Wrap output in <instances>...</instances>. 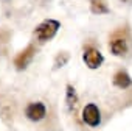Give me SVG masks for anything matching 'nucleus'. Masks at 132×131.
Returning a JSON list of instances; mask_svg holds the SVG:
<instances>
[{
	"label": "nucleus",
	"instance_id": "nucleus-1",
	"mask_svg": "<svg viewBox=\"0 0 132 131\" xmlns=\"http://www.w3.org/2000/svg\"><path fill=\"white\" fill-rule=\"evenodd\" d=\"M130 47H132V38H130V31L127 27H118L110 33L109 52L113 56H118V58L127 56L130 52Z\"/></svg>",
	"mask_w": 132,
	"mask_h": 131
},
{
	"label": "nucleus",
	"instance_id": "nucleus-5",
	"mask_svg": "<svg viewBox=\"0 0 132 131\" xmlns=\"http://www.w3.org/2000/svg\"><path fill=\"white\" fill-rule=\"evenodd\" d=\"M81 120L90 128H98L101 125V109L95 103H87L81 111Z\"/></svg>",
	"mask_w": 132,
	"mask_h": 131
},
{
	"label": "nucleus",
	"instance_id": "nucleus-2",
	"mask_svg": "<svg viewBox=\"0 0 132 131\" xmlns=\"http://www.w3.org/2000/svg\"><path fill=\"white\" fill-rule=\"evenodd\" d=\"M61 28V22L56 19H45L33 30V39L37 44H45L51 41Z\"/></svg>",
	"mask_w": 132,
	"mask_h": 131
},
{
	"label": "nucleus",
	"instance_id": "nucleus-6",
	"mask_svg": "<svg viewBox=\"0 0 132 131\" xmlns=\"http://www.w3.org/2000/svg\"><path fill=\"white\" fill-rule=\"evenodd\" d=\"M36 53H37V48L33 44H30L28 47H25L23 50H20L16 55V58H14V67L17 70H25L28 66L31 64V61L34 59Z\"/></svg>",
	"mask_w": 132,
	"mask_h": 131
},
{
	"label": "nucleus",
	"instance_id": "nucleus-10",
	"mask_svg": "<svg viewBox=\"0 0 132 131\" xmlns=\"http://www.w3.org/2000/svg\"><path fill=\"white\" fill-rule=\"evenodd\" d=\"M69 58L70 56H69L67 52H59L56 59H54V69H59V67H62V66H65L67 61H69Z\"/></svg>",
	"mask_w": 132,
	"mask_h": 131
},
{
	"label": "nucleus",
	"instance_id": "nucleus-3",
	"mask_svg": "<svg viewBox=\"0 0 132 131\" xmlns=\"http://www.w3.org/2000/svg\"><path fill=\"white\" fill-rule=\"evenodd\" d=\"M47 112H48V108H47V105H45L44 101H40V100H34V101L27 103L25 111H23L25 117H27L30 122H33V123L42 122V120L47 117Z\"/></svg>",
	"mask_w": 132,
	"mask_h": 131
},
{
	"label": "nucleus",
	"instance_id": "nucleus-7",
	"mask_svg": "<svg viewBox=\"0 0 132 131\" xmlns=\"http://www.w3.org/2000/svg\"><path fill=\"white\" fill-rule=\"evenodd\" d=\"M112 83H113L115 88L124 91V89H127V88L132 86V78H130V75H129L124 69H120V70H117V72L113 74V77H112Z\"/></svg>",
	"mask_w": 132,
	"mask_h": 131
},
{
	"label": "nucleus",
	"instance_id": "nucleus-9",
	"mask_svg": "<svg viewBox=\"0 0 132 131\" xmlns=\"http://www.w3.org/2000/svg\"><path fill=\"white\" fill-rule=\"evenodd\" d=\"M65 103H67L69 111H75V108L78 106V94L72 84L65 86Z\"/></svg>",
	"mask_w": 132,
	"mask_h": 131
},
{
	"label": "nucleus",
	"instance_id": "nucleus-8",
	"mask_svg": "<svg viewBox=\"0 0 132 131\" xmlns=\"http://www.w3.org/2000/svg\"><path fill=\"white\" fill-rule=\"evenodd\" d=\"M89 5H90V11L96 16H104L110 13V8L106 0H89Z\"/></svg>",
	"mask_w": 132,
	"mask_h": 131
},
{
	"label": "nucleus",
	"instance_id": "nucleus-4",
	"mask_svg": "<svg viewBox=\"0 0 132 131\" xmlns=\"http://www.w3.org/2000/svg\"><path fill=\"white\" fill-rule=\"evenodd\" d=\"M82 61H84V64L87 66L90 70H96V69L101 67V64L104 62V56H103V53L96 47L86 45L84 52H82Z\"/></svg>",
	"mask_w": 132,
	"mask_h": 131
}]
</instances>
